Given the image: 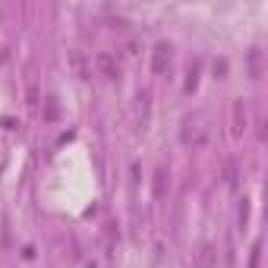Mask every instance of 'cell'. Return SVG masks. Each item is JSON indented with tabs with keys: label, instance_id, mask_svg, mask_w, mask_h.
Here are the masks:
<instances>
[{
	"label": "cell",
	"instance_id": "6da1fadb",
	"mask_svg": "<svg viewBox=\"0 0 268 268\" xmlns=\"http://www.w3.org/2000/svg\"><path fill=\"white\" fill-rule=\"evenodd\" d=\"M95 63H98V70H101L104 73V76H120V66H117V60H114V54H107V51H101V54H98V57H95Z\"/></svg>",
	"mask_w": 268,
	"mask_h": 268
},
{
	"label": "cell",
	"instance_id": "7a4b0ae2",
	"mask_svg": "<svg viewBox=\"0 0 268 268\" xmlns=\"http://www.w3.org/2000/svg\"><path fill=\"white\" fill-rule=\"evenodd\" d=\"M167 51H171L167 44H158V48H155V60H152V70H155V73H164V66H167Z\"/></svg>",
	"mask_w": 268,
	"mask_h": 268
},
{
	"label": "cell",
	"instance_id": "3957f363",
	"mask_svg": "<svg viewBox=\"0 0 268 268\" xmlns=\"http://www.w3.org/2000/svg\"><path fill=\"white\" fill-rule=\"evenodd\" d=\"M243 126H246V107H243V101H237V104H233V130H243Z\"/></svg>",
	"mask_w": 268,
	"mask_h": 268
},
{
	"label": "cell",
	"instance_id": "277c9868",
	"mask_svg": "<svg viewBox=\"0 0 268 268\" xmlns=\"http://www.w3.org/2000/svg\"><path fill=\"white\" fill-rule=\"evenodd\" d=\"M249 70H252V76H259V51L256 48L249 51Z\"/></svg>",
	"mask_w": 268,
	"mask_h": 268
},
{
	"label": "cell",
	"instance_id": "5b68a950",
	"mask_svg": "<svg viewBox=\"0 0 268 268\" xmlns=\"http://www.w3.org/2000/svg\"><path fill=\"white\" fill-rule=\"evenodd\" d=\"M161 192H164V173L155 177V196H161Z\"/></svg>",
	"mask_w": 268,
	"mask_h": 268
}]
</instances>
